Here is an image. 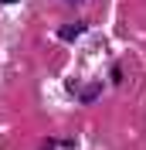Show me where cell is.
I'll return each instance as SVG.
<instances>
[{
  "label": "cell",
  "instance_id": "obj_3",
  "mask_svg": "<svg viewBox=\"0 0 146 150\" xmlns=\"http://www.w3.org/2000/svg\"><path fill=\"white\" fill-rule=\"evenodd\" d=\"M0 4H20V0H0Z\"/></svg>",
  "mask_w": 146,
  "mask_h": 150
},
{
  "label": "cell",
  "instance_id": "obj_1",
  "mask_svg": "<svg viewBox=\"0 0 146 150\" xmlns=\"http://www.w3.org/2000/svg\"><path fill=\"white\" fill-rule=\"evenodd\" d=\"M85 31H88L85 21H78V24H61V28H58V38H61V41H75V38L85 34Z\"/></svg>",
  "mask_w": 146,
  "mask_h": 150
},
{
  "label": "cell",
  "instance_id": "obj_2",
  "mask_svg": "<svg viewBox=\"0 0 146 150\" xmlns=\"http://www.w3.org/2000/svg\"><path fill=\"white\" fill-rule=\"evenodd\" d=\"M99 92H102V85H99V82H95V85H88V92H85V96H82V99H85V103H88V99H95V96H99Z\"/></svg>",
  "mask_w": 146,
  "mask_h": 150
}]
</instances>
